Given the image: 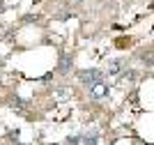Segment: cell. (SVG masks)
<instances>
[{"label":"cell","instance_id":"4","mask_svg":"<svg viewBox=\"0 0 154 145\" xmlns=\"http://www.w3.org/2000/svg\"><path fill=\"white\" fill-rule=\"evenodd\" d=\"M97 140H99L97 131H92V134H85V136H83V145H97Z\"/></svg>","mask_w":154,"mask_h":145},{"label":"cell","instance_id":"2","mask_svg":"<svg viewBox=\"0 0 154 145\" xmlns=\"http://www.w3.org/2000/svg\"><path fill=\"white\" fill-rule=\"evenodd\" d=\"M69 69H71V55H67V53H64V55L60 58V71H62V74H67Z\"/></svg>","mask_w":154,"mask_h":145},{"label":"cell","instance_id":"5","mask_svg":"<svg viewBox=\"0 0 154 145\" xmlns=\"http://www.w3.org/2000/svg\"><path fill=\"white\" fill-rule=\"evenodd\" d=\"M92 95H94V97H103V95H108V90H106V85H103V83H99V85H94V88H92Z\"/></svg>","mask_w":154,"mask_h":145},{"label":"cell","instance_id":"3","mask_svg":"<svg viewBox=\"0 0 154 145\" xmlns=\"http://www.w3.org/2000/svg\"><path fill=\"white\" fill-rule=\"evenodd\" d=\"M120 67H124V60H113V62H108L110 74H120Z\"/></svg>","mask_w":154,"mask_h":145},{"label":"cell","instance_id":"1","mask_svg":"<svg viewBox=\"0 0 154 145\" xmlns=\"http://www.w3.org/2000/svg\"><path fill=\"white\" fill-rule=\"evenodd\" d=\"M78 78H81V83L94 88V85H99L103 81V74L99 69H83V71H78Z\"/></svg>","mask_w":154,"mask_h":145}]
</instances>
